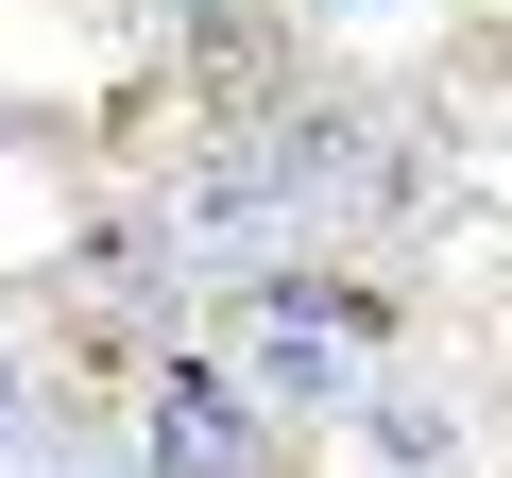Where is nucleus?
<instances>
[{
    "label": "nucleus",
    "instance_id": "nucleus-1",
    "mask_svg": "<svg viewBox=\"0 0 512 478\" xmlns=\"http://www.w3.org/2000/svg\"><path fill=\"white\" fill-rule=\"evenodd\" d=\"M239 461H256V393L188 359V376L154 393V478H239Z\"/></svg>",
    "mask_w": 512,
    "mask_h": 478
},
{
    "label": "nucleus",
    "instance_id": "nucleus-4",
    "mask_svg": "<svg viewBox=\"0 0 512 478\" xmlns=\"http://www.w3.org/2000/svg\"><path fill=\"white\" fill-rule=\"evenodd\" d=\"M18 461H35V359L0 342V478H18Z\"/></svg>",
    "mask_w": 512,
    "mask_h": 478
},
{
    "label": "nucleus",
    "instance_id": "nucleus-5",
    "mask_svg": "<svg viewBox=\"0 0 512 478\" xmlns=\"http://www.w3.org/2000/svg\"><path fill=\"white\" fill-rule=\"evenodd\" d=\"M18 478H86V461H18Z\"/></svg>",
    "mask_w": 512,
    "mask_h": 478
},
{
    "label": "nucleus",
    "instance_id": "nucleus-3",
    "mask_svg": "<svg viewBox=\"0 0 512 478\" xmlns=\"http://www.w3.org/2000/svg\"><path fill=\"white\" fill-rule=\"evenodd\" d=\"M376 444H393V461H410V478H444V461H461V427H444V410H427V393H376Z\"/></svg>",
    "mask_w": 512,
    "mask_h": 478
},
{
    "label": "nucleus",
    "instance_id": "nucleus-2",
    "mask_svg": "<svg viewBox=\"0 0 512 478\" xmlns=\"http://www.w3.org/2000/svg\"><path fill=\"white\" fill-rule=\"evenodd\" d=\"M256 393H274V410H359V359H342L308 308H274V342H256Z\"/></svg>",
    "mask_w": 512,
    "mask_h": 478
},
{
    "label": "nucleus",
    "instance_id": "nucleus-6",
    "mask_svg": "<svg viewBox=\"0 0 512 478\" xmlns=\"http://www.w3.org/2000/svg\"><path fill=\"white\" fill-rule=\"evenodd\" d=\"M325 18H376V0H325Z\"/></svg>",
    "mask_w": 512,
    "mask_h": 478
}]
</instances>
